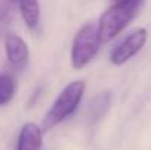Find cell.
Here are the masks:
<instances>
[{
  "label": "cell",
  "mask_w": 151,
  "mask_h": 150,
  "mask_svg": "<svg viewBox=\"0 0 151 150\" xmlns=\"http://www.w3.org/2000/svg\"><path fill=\"white\" fill-rule=\"evenodd\" d=\"M84 93H85L84 81L78 80V81L69 83L60 91V94L53 101L51 107L47 110V113L43 119V128L51 130L56 125H59L60 122H63L65 119H68L72 113H75V110L78 109V106L82 100Z\"/></svg>",
  "instance_id": "cell-1"
},
{
  "label": "cell",
  "mask_w": 151,
  "mask_h": 150,
  "mask_svg": "<svg viewBox=\"0 0 151 150\" xmlns=\"http://www.w3.org/2000/svg\"><path fill=\"white\" fill-rule=\"evenodd\" d=\"M139 7L141 3H113V6L104 10L97 24L101 43H107L119 36L134 19Z\"/></svg>",
  "instance_id": "cell-2"
},
{
  "label": "cell",
  "mask_w": 151,
  "mask_h": 150,
  "mask_svg": "<svg viewBox=\"0 0 151 150\" xmlns=\"http://www.w3.org/2000/svg\"><path fill=\"white\" fill-rule=\"evenodd\" d=\"M101 43V37L99 33V27L96 24L82 25L70 47V65L75 69L85 68L97 54Z\"/></svg>",
  "instance_id": "cell-3"
},
{
  "label": "cell",
  "mask_w": 151,
  "mask_h": 150,
  "mask_svg": "<svg viewBox=\"0 0 151 150\" xmlns=\"http://www.w3.org/2000/svg\"><path fill=\"white\" fill-rule=\"evenodd\" d=\"M148 38V31L145 28H137L128 34L110 53V62L113 65H123L129 62L135 54H138L145 46Z\"/></svg>",
  "instance_id": "cell-4"
},
{
  "label": "cell",
  "mask_w": 151,
  "mask_h": 150,
  "mask_svg": "<svg viewBox=\"0 0 151 150\" xmlns=\"http://www.w3.org/2000/svg\"><path fill=\"white\" fill-rule=\"evenodd\" d=\"M4 51L9 65L13 69H24L29 60V49L25 40L18 34H7L4 37Z\"/></svg>",
  "instance_id": "cell-5"
},
{
  "label": "cell",
  "mask_w": 151,
  "mask_h": 150,
  "mask_svg": "<svg viewBox=\"0 0 151 150\" xmlns=\"http://www.w3.org/2000/svg\"><path fill=\"white\" fill-rule=\"evenodd\" d=\"M41 147L43 130L34 122H27L19 131L16 150H41Z\"/></svg>",
  "instance_id": "cell-6"
},
{
  "label": "cell",
  "mask_w": 151,
  "mask_h": 150,
  "mask_svg": "<svg viewBox=\"0 0 151 150\" xmlns=\"http://www.w3.org/2000/svg\"><path fill=\"white\" fill-rule=\"evenodd\" d=\"M21 16L29 30H37L41 21V7L38 0H16Z\"/></svg>",
  "instance_id": "cell-7"
},
{
  "label": "cell",
  "mask_w": 151,
  "mask_h": 150,
  "mask_svg": "<svg viewBox=\"0 0 151 150\" xmlns=\"http://www.w3.org/2000/svg\"><path fill=\"white\" fill-rule=\"evenodd\" d=\"M16 93V81L12 75L1 72L0 74V106L7 104L15 97Z\"/></svg>",
  "instance_id": "cell-8"
},
{
  "label": "cell",
  "mask_w": 151,
  "mask_h": 150,
  "mask_svg": "<svg viewBox=\"0 0 151 150\" xmlns=\"http://www.w3.org/2000/svg\"><path fill=\"white\" fill-rule=\"evenodd\" d=\"M110 106V93H100L97 97H94L91 104H90V112H91V118L93 121L100 119L101 116L106 113V110Z\"/></svg>",
  "instance_id": "cell-9"
},
{
  "label": "cell",
  "mask_w": 151,
  "mask_h": 150,
  "mask_svg": "<svg viewBox=\"0 0 151 150\" xmlns=\"http://www.w3.org/2000/svg\"><path fill=\"white\" fill-rule=\"evenodd\" d=\"M16 0H0V21L7 15V12L10 10V7L13 6Z\"/></svg>",
  "instance_id": "cell-10"
},
{
  "label": "cell",
  "mask_w": 151,
  "mask_h": 150,
  "mask_svg": "<svg viewBox=\"0 0 151 150\" xmlns=\"http://www.w3.org/2000/svg\"><path fill=\"white\" fill-rule=\"evenodd\" d=\"M114 3H142V0H113Z\"/></svg>",
  "instance_id": "cell-11"
}]
</instances>
